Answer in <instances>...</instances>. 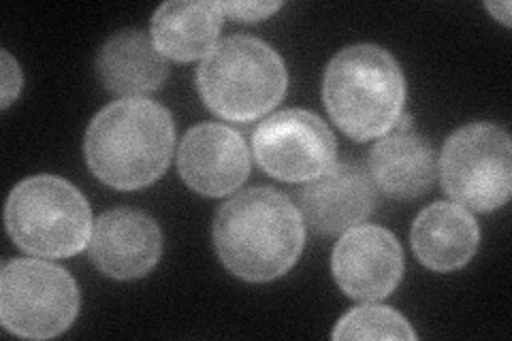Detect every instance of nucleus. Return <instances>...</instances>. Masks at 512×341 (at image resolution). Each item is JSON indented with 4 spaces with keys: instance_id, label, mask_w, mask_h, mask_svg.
<instances>
[{
    "instance_id": "nucleus-6",
    "label": "nucleus",
    "mask_w": 512,
    "mask_h": 341,
    "mask_svg": "<svg viewBox=\"0 0 512 341\" xmlns=\"http://www.w3.org/2000/svg\"><path fill=\"white\" fill-rule=\"evenodd\" d=\"M79 314L73 275L37 258L9 261L0 271V320L24 339H52L67 331Z\"/></svg>"
},
{
    "instance_id": "nucleus-17",
    "label": "nucleus",
    "mask_w": 512,
    "mask_h": 341,
    "mask_svg": "<svg viewBox=\"0 0 512 341\" xmlns=\"http://www.w3.org/2000/svg\"><path fill=\"white\" fill-rule=\"evenodd\" d=\"M333 339H416L412 324L393 307L367 303L352 307L331 333Z\"/></svg>"
},
{
    "instance_id": "nucleus-9",
    "label": "nucleus",
    "mask_w": 512,
    "mask_h": 341,
    "mask_svg": "<svg viewBox=\"0 0 512 341\" xmlns=\"http://www.w3.org/2000/svg\"><path fill=\"white\" fill-rule=\"evenodd\" d=\"M331 273L350 299H387L402 282L404 250L397 237L382 226H355L335 243Z\"/></svg>"
},
{
    "instance_id": "nucleus-11",
    "label": "nucleus",
    "mask_w": 512,
    "mask_h": 341,
    "mask_svg": "<svg viewBox=\"0 0 512 341\" xmlns=\"http://www.w3.org/2000/svg\"><path fill=\"white\" fill-rule=\"evenodd\" d=\"M88 254L107 278H146L163 254V235L156 220L143 211L111 209L92 224Z\"/></svg>"
},
{
    "instance_id": "nucleus-7",
    "label": "nucleus",
    "mask_w": 512,
    "mask_h": 341,
    "mask_svg": "<svg viewBox=\"0 0 512 341\" xmlns=\"http://www.w3.org/2000/svg\"><path fill=\"white\" fill-rule=\"evenodd\" d=\"M442 186L457 205L495 211L512 192V145L506 131L489 122L461 126L444 143Z\"/></svg>"
},
{
    "instance_id": "nucleus-12",
    "label": "nucleus",
    "mask_w": 512,
    "mask_h": 341,
    "mask_svg": "<svg viewBox=\"0 0 512 341\" xmlns=\"http://www.w3.org/2000/svg\"><path fill=\"white\" fill-rule=\"evenodd\" d=\"M376 207V190L355 162H333L299 190V211L314 231L340 235L370 218Z\"/></svg>"
},
{
    "instance_id": "nucleus-3",
    "label": "nucleus",
    "mask_w": 512,
    "mask_h": 341,
    "mask_svg": "<svg viewBox=\"0 0 512 341\" xmlns=\"http://www.w3.org/2000/svg\"><path fill=\"white\" fill-rule=\"evenodd\" d=\"M323 103L350 139L387 135L402 118L406 77L378 45H350L333 56L323 77Z\"/></svg>"
},
{
    "instance_id": "nucleus-14",
    "label": "nucleus",
    "mask_w": 512,
    "mask_h": 341,
    "mask_svg": "<svg viewBox=\"0 0 512 341\" xmlns=\"http://www.w3.org/2000/svg\"><path fill=\"white\" fill-rule=\"evenodd\" d=\"M96 73L109 92L124 99H143L165 84L169 64L150 35L124 30L103 43L96 56Z\"/></svg>"
},
{
    "instance_id": "nucleus-19",
    "label": "nucleus",
    "mask_w": 512,
    "mask_h": 341,
    "mask_svg": "<svg viewBox=\"0 0 512 341\" xmlns=\"http://www.w3.org/2000/svg\"><path fill=\"white\" fill-rule=\"evenodd\" d=\"M0 60H3V109H7L20 96L24 77L18 60L7 50L0 52Z\"/></svg>"
},
{
    "instance_id": "nucleus-15",
    "label": "nucleus",
    "mask_w": 512,
    "mask_h": 341,
    "mask_svg": "<svg viewBox=\"0 0 512 341\" xmlns=\"http://www.w3.org/2000/svg\"><path fill=\"white\" fill-rule=\"evenodd\" d=\"M372 180L393 199H416L429 190L436 177V158L431 145L410 128L376 141L370 152Z\"/></svg>"
},
{
    "instance_id": "nucleus-4",
    "label": "nucleus",
    "mask_w": 512,
    "mask_h": 341,
    "mask_svg": "<svg viewBox=\"0 0 512 341\" xmlns=\"http://www.w3.org/2000/svg\"><path fill=\"white\" fill-rule=\"evenodd\" d=\"M203 103L218 118L254 122L282 103L288 73L282 56L265 41L235 35L216 43L197 71Z\"/></svg>"
},
{
    "instance_id": "nucleus-1",
    "label": "nucleus",
    "mask_w": 512,
    "mask_h": 341,
    "mask_svg": "<svg viewBox=\"0 0 512 341\" xmlns=\"http://www.w3.org/2000/svg\"><path fill=\"white\" fill-rule=\"evenodd\" d=\"M220 263L235 278L271 282L291 271L306 246V226L286 194L259 186L224 203L214 220Z\"/></svg>"
},
{
    "instance_id": "nucleus-20",
    "label": "nucleus",
    "mask_w": 512,
    "mask_h": 341,
    "mask_svg": "<svg viewBox=\"0 0 512 341\" xmlns=\"http://www.w3.org/2000/svg\"><path fill=\"white\" fill-rule=\"evenodd\" d=\"M485 7L495 20H500L506 28L510 26V3H487Z\"/></svg>"
},
{
    "instance_id": "nucleus-5",
    "label": "nucleus",
    "mask_w": 512,
    "mask_h": 341,
    "mask_svg": "<svg viewBox=\"0 0 512 341\" xmlns=\"http://www.w3.org/2000/svg\"><path fill=\"white\" fill-rule=\"evenodd\" d=\"M7 233L22 252L71 258L92 237L90 203L58 175H35L15 186L5 207Z\"/></svg>"
},
{
    "instance_id": "nucleus-13",
    "label": "nucleus",
    "mask_w": 512,
    "mask_h": 341,
    "mask_svg": "<svg viewBox=\"0 0 512 341\" xmlns=\"http://www.w3.org/2000/svg\"><path fill=\"white\" fill-rule=\"evenodd\" d=\"M410 241L421 265L448 273L472 261L480 243V229L466 207L434 203L416 216Z\"/></svg>"
},
{
    "instance_id": "nucleus-8",
    "label": "nucleus",
    "mask_w": 512,
    "mask_h": 341,
    "mask_svg": "<svg viewBox=\"0 0 512 341\" xmlns=\"http://www.w3.org/2000/svg\"><path fill=\"white\" fill-rule=\"evenodd\" d=\"M252 154L267 175L280 182H310L325 173L338 154L331 128L316 113L286 109L263 120L252 133Z\"/></svg>"
},
{
    "instance_id": "nucleus-10",
    "label": "nucleus",
    "mask_w": 512,
    "mask_h": 341,
    "mask_svg": "<svg viewBox=\"0 0 512 341\" xmlns=\"http://www.w3.org/2000/svg\"><path fill=\"white\" fill-rule=\"evenodd\" d=\"M178 171L186 186L203 197H227L248 180V145L229 126L216 122L197 124L182 139Z\"/></svg>"
},
{
    "instance_id": "nucleus-2",
    "label": "nucleus",
    "mask_w": 512,
    "mask_h": 341,
    "mask_svg": "<svg viewBox=\"0 0 512 341\" xmlns=\"http://www.w3.org/2000/svg\"><path fill=\"white\" fill-rule=\"evenodd\" d=\"M175 145L173 116L150 99H122L90 122L84 154L96 180L116 190H141L165 175Z\"/></svg>"
},
{
    "instance_id": "nucleus-16",
    "label": "nucleus",
    "mask_w": 512,
    "mask_h": 341,
    "mask_svg": "<svg viewBox=\"0 0 512 341\" xmlns=\"http://www.w3.org/2000/svg\"><path fill=\"white\" fill-rule=\"evenodd\" d=\"M220 3H175L160 5L152 18L150 37L156 50L173 62H192L210 54L222 28Z\"/></svg>"
},
{
    "instance_id": "nucleus-18",
    "label": "nucleus",
    "mask_w": 512,
    "mask_h": 341,
    "mask_svg": "<svg viewBox=\"0 0 512 341\" xmlns=\"http://www.w3.org/2000/svg\"><path fill=\"white\" fill-rule=\"evenodd\" d=\"M220 9L235 22H261L282 9V3H220Z\"/></svg>"
}]
</instances>
